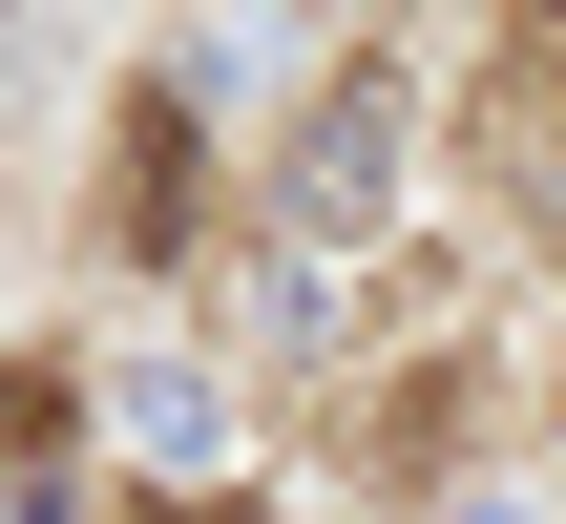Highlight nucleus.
<instances>
[{
    "instance_id": "f257e3e1",
    "label": "nucleus",
    "mask_w": 566,
    "mask_h": 524,
    "mask_svg": "<svg viewBox=\"0 0 566 524\" xmlns=\"http://www.w3.org/2000/svg\"><path fill=\"white\" fill-rule=\"evenodd\" d=\"M126 441H147L168 483H210V462H231V399H210V378H126Z\"/></svg>"
},
{
    "instance_id": "f03ea898",
    "label": "nucleus",
    "mask_w": 566,
    "mask_h": 524,
    "mask_svg": "<svg viewBox=\"0 0 566 524\" xmlns=\"http://www.w3.org/2000/svg\"><path fill=\"white\" fill-rule=\"evenodd\" d=\"M378 168H399V126H378V105H315V147H294V189H315V210H378Z\"/></svg>"
},
{
    "instance_id": "7ed1b4c3",
    "label": "nucleus",
    "mask_w": 566,
    "mask_h": 524,
    "mask_svg": "<svg viewBox=\"0 0 566 524\" xmlns=\"http://www.w3.org/2000/svg\"><path fill=\"white\" fill-rule=\"evenodd\" d=\"M63 420H84V399H63V378H42V357H21V378H0V462H21V483H42V462H63Z\"/></svg>"
}]
</instances>
